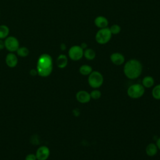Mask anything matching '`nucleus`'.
I'll list each match as a JSON object with an SVG mask.
<instances>
[{
    "instance_id": "17",
    "label": "nucleus",
    "mask_w": 160,
    "mask_h": 160,
    "mask_svg": "<svg viewBox=\"0 0 160 160\" xmlns=\"http://www.w3.org/2000/svg\"><path fill=\"white\" fill-rule=\"evenodd\" d=\"M83 56L88 60H92L96 57V52L91 48H86L84 50Z\"/></svg>"
},
{
    "instance_id": "9",
    "label": "nucleus",
    "mask_w": 160,
    "mask_h": 160,
    "mask_svg": "<svg viewBox=\"0 0 160 160\" xmlns=\"http://www.w3.org/2000/svg\"><path fill=\"white\" fill-rule=\"evenodd\" d=\"M76 98L78 102L82 104L89 102L91 99L90 93L84 90L78 91L76 94Z\"/></svg>"
},
{
    "instance_id": "4",
    "label": "nucleus",
    "mask_w": 160,
    "mask_h": 160,
    "mask_svg": "<svg viewBox=\"0 0 160 160\" xmlns=\"http://www.w3.org/2000/svg\"><path fill=\"white\" fill-rule=\"evenodd\" d=\"M112 36V34L109 28L100 29L98 31L95 36L96 42L100 44H104L108 42Z\"/></svg>"
},
{
    "instance_id": "23",
    "label": "nucleus",
    "mask_w": 160,
    "mask_h": 160,
    "mask_svg": "<svg viewBox=\"0 0 160 160\" xmlns=\"http://www.w3.org/2000/svg\"><path fill=\"white\" fill-rule=\"evenodd\" d=\"M25 160H37V158L35 154H29L26 156Z\"/></svg>"
},
{
    "instance_id": "18",
    "label": "nucleus",
    "mask_w": 160,
    "mask_h": 160,
    "mask_svg": "<svg viewBox=\"0 0 160 160\" xmlns=\"http://www.w3.org/2000/svg\"><path fill=\"white\" fill-rule=\"evenodd\" d=\"M9 33V29L6 25H1L0 26V39H3L6 38Z\"/></svg>"
},
{
    "instance_id": "10",
    "label": "nucleus",
    "mask_w": 160,
    "mask_h": 160,
    "mask_svg": "<svg viewBox=\"0 0 160 160\" xmlns=\"http://www.w3.org/2000/svg\"><path fill=\"white\" fill-rule=\"evenodd\" d=\"M110 59L114 64L119 66L124 62L125 58L120 52H114L111 54Z\"/></svg>"
},
{
    "instance_id": "27",
    "label": "nucleus",
    "mask_w": 160,
    "mask_h": 160,
    "mask_svg": "<svg viewBox=\"0 0 160 160\" xmlns=\"http://www.w3.org/2000/svg\"><path fill=\"white\" fill-rule=\"evenodd\" d=\"M66 48V45H65L64 44H61V49L62 51L65 50Z\"/></svg>"
},
{
    "instance_id": "3",
    "label": "nucleus",
    "mask_w": 160,
    "mask_h": 160,
    "mask_svg": "<svg viewBox=\"0 0 160 160\" xmlns=\"http://www.w3.org/2000/svg\"><path fill=\"white\" fill-rule=\"evenodd\" d=\"M88 83L89 86L94 89L99 88L103 83L104 78L101 72L99 71H92L88 77Z\"/></svg>"
},
{
    "instance_id": "14",
    "label": "nucleus",
    "mask_w": 160,
    "mask_h": 160,
    "mask_svg": "<svg viewBox=\"0 0 160 160\" xmlns=\"http://www.w3.org/2000/svg\"><path fill=\"white\" fill-rule=\"evenodd\" d=\"M158 147L156 144L149 143L146 148V152L149 156H154L158 152Z\"/></svg>"
},
{
    "instance_id": "20",
    "label": "nucleus",
    "mask_w": 160,
    "mask_h": 160,
    "mask_svg": "<svg viewBox=\"0 0 160 160\" xmlns=\"http://www.w3.org/2000/svg\"><path fill=\"white\" fill-rule=\"evenodd\" d=\"M152 97L157 100H160V84L154 86L152 90Z\"/></svg>"
},
{
    "instance_id": "5",
    "label": "nucleus",
    "mask_w": 160,
    "mask_h": 160,
    "mask_svg": "<svg viewBox=\"0 0 160 160\" xmlns=\"http://www.w3.org/2000/svg\"><path fill=\"white\" fill-rule=\"evenodd\" d=\"M144 91V87L142 84H134L128 88L127 94L131 98L138 99L143 96Z\"/></svg>"
},
{
    "instance_id": "11",
    "label": "nucleus",
    "mask_w": 160,
    "mask_h": 160,
    "mask_svg": "<svg viewBox=\"0 0 160 160\" xmlns=\"http://www.w3.org/2000/svg\"><path fill=\"white\" fill-rule=\"evenodd\" d=\"M5 61L8 67L13 68L17 66L18 59L16 55H15L12 52H10L7 54Z\"/></svg>"
},
{
    "instance_id": "12",
    "label": "nucleus",
    "mask_w": 160,
    "mask_h": 160,
    "mask_svg": "<svg viewBox=\"0 0 160 160\" xmlns=\"http://www.w3.org/2000/svg\"><path fill=\"white\" fill-rule=\"evenodd\" d=\"M109 22L106 18L102 16H99L96 17L94 19V24L96 27L99 28V29L107 28L108 26Z\"/></svg>"
},
{
    "instance_id": "7",
    "label": "nucleus",
    "mask_w": 160,
    "mask_h": 160,
    "mask_svg": "<svg viewBox=\"0 0 160 160\" xmlns=\"http://www.w3.org/2000/svg\"><path fill=\"white\" fill-rule=\"evenodd\" d=\"M6 49L11 52H15L19 48V42L18 39L14 36H8L4 41Z\"/></svg>"
},
{
    "instance_id": "26",
    "label": "nucleus",
    "mask_w": 160,
    "mask_h": 160,
    "mask_svg": "<svg viewBox=\"0 0 160 160\" xmlns=\"http://www.w3.org/2000/svg\"><path fill=\"white\" fill-rule=\"evenodd\" d=\"M87 44L86 43V42H82L81 44V47L83 49H86L87 48Z\"/></svg>"
},
{
    "instance_id": "19",
    "label": "nucleus",
    "mask_w": 160,
    "mask_h": 160,
    "mask_svg": "<svg viewBox=\"0 0 160 160\" xmlns=\"http://www.w3.org/2000/svg\"><path fill=\"white\" fill-rule=\"evenodd\" d=\"M16 52L18 55L22 58H25L29 54V51L26 47H19Z\"/></svg>"
},
{
    "instance_id": "24",
    "label": "nucleus",
    "mask_w": 160,
    "mask_h": 160,
    "mask_svg": "<svg viewBox=\"0 0 160 160\" xmlns=\"http://www.w3.org/2000/svg\"><path fill=\"white\" fill-rule=\"evenodd\" d=\"M4 48H5V46H4V41H2V39H0V50L4 49Z\"/></svg>"
},
{
    "instance_id": "13",
    "label": "nucleus",
    "mask_w": 160,
    "mask_h": 160,
    "mask_svg": "<svg viewBox=\"0 0 160 160\" xmlns=\"http://www.w3.org/2000/svg\"><path fill=\"white\" fill-rule=\"evenodd\" d=\"M68 62V58L64 54H60L56 59V64L59 68H64Z\"/></svg>"
},
{
    "instance_id": "6",
    "label": "nucleus",
    "mask_w": 160,
    "mask_h": 160,
    "mask_svg": "<svg viewBox=\"0 0 160 160\" xmlns=\"http://www.w3.org/2000/svg\"><path fill=\"white\" fill-rule=\"evenodd\" d=\"M83 53L84 49L81 46L78 45L72 46L68 51V56L72 61H78L81 59L83 56Z\"/></svg>"
},
{
    "instance_id": "8",
    "label": "nucleus",
    "mask_w": 160,
    "mask_h": 160,
    "mask_svg": "<svg viewBox=\"0 0 160 160\" xmlns=\"http://www.w3.org/2000/svg\"><path fill=\"white\" fill-rule=\"evenodd\" d=\"M50 154L49 149L45 146L39 147L36 152V156L37 160H46Z\"/></svg>"
},
{
    "instance_id": "25",
    "label": "nucleus",
    "mask_w": 160,
    "mask_h": 160,
    "mask_svg": "<svg viewBox=\"0 0 160 160\" xmlns=\"http://www.w3.org/2000/svg\"><path fill=\"white\" fill-rule=\"evenodd\" d=\"M156 146H157V147H158V148L159 149H160V138H159L158 139V140L156 141Z\"/></svg>"
},
{
    "instance_id": "15",
    "label": "nucleus",
    "mask_w": 160,
    "mask_h": 160,
    "mask_svg": "<svg viewBox=\"0 0 160 160\" xmlns=\"http://www.w3.org/2000/svg\"><path fill=\"white\" fill-rule=\"evenodd\" d=\"M154 83V80L152 76H145L142 81V85L146 88H151Z\"/></svg>"
},
{
    "instance_id": "16",
    "label": "nucleus",
    "mask_w": 160,
    "mask_h": 160,
    "mask_svg": "<svg viewBox=\"0 0 160 160\" xmlns=\"http://www.w3.org/2000/svg\"><path fill=\"white\" fill-rule=\"evenodd\" d=\"M79 71L81 74L83 76H88L89 75L90 73L92 71V67L89 65L83 64L80 66Z\"/></svg>"
},
{
    "instance_id": "2",
    "label": "nucleus",
    "mask_w": 160,
    "mask_h": 160,
    "mask_svg": "<svg viewBox=\"0 0 160 160\" xmlns=\"http://www.w3.org/2000/svg\"><path fill=\"white\" fill-rule=\"evenodd\" d=\"M123 71L125 76L128 78L130 79H135L141 74L142 66L139 61L135 59H131L125 63Z\"/></svg>"
},
{
    "instance_id": "22",
    "label": "nucleus",
    "mask_w": 160,
    "mask_h": 160,
    "mask_svg": "<svg viewBox=\"0 0 160 160\" xmlns=\"http://www.w3.org/2000/svg\"><path fill=\"white\" fill-rule=\"evenodd\" d=\"M90 96H91V98L93 99H98L101 96V92L98 89H94L90 92Z\"/></svg>"
},
{
    "instance_id": "21",
    "label": "nucleus",
    "mask_w": 160,
    "mask_h": 160,
    "mask_svg": "<svg viewBox=\"0 0 160 160\" xmlns=\"http://www.w3.org/2000/svg\"><path fill=\"white\" fill-rule=\"evenodd\" d=\"M109 28V30L111 32L112 34H118L120 32L121 30V27L118 25V24H114L113 25H112Z\"/></svg>"
},
{
    "instance_id": "1",
    "label": "nucleus",
    "mask_w": 160,
    "mask_h": 160,
    "mask_svg": "<svg viewBox=\"0 0 160 160\" xmlns=\"http://www.w3.org/2000/svg\"><path fill=\"white\" fill-rule=\"evenodd\" d=\"M36 71L41 77H48L52 71V59L49 54H42L37 62Z\"/></svg>"
}]
</instances>
